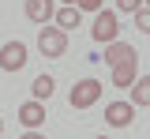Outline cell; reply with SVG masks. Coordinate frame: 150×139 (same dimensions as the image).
Listing matches in <instances>:
<instances>
[{"instance_id":"1","label":"cell","mask_w":150,"mask_h":139,"mask_svg":"<svg viewBox=\"0 0 150 139\" xmlns=\"http://www.w3.org/2000/svg\"><path fill=\"white\" fill-rule=\"evenodd\" d=\"M105 64L112 68V87H120V90H128L139 79V53L128 41H109L105 45Z\"/></svg>"},{"instance_id":"2","label":"cell","mask_w":150,"mask_h":139,"mask_svg":"<svg viewBox=\"0 0 150 139\" xmlns=\"http://www.w3.org/2000/svg\"><path fill=\"white\" fill-rule=\"evenodd\" d=\"M38 49H41V57H64V49H68V30H60V26H41L38 30Z\"/></svg>"},{"instance_id":"3","label":"cell","mask_w":150,"mask_h":139,"mask_svg":"<svg viewBox=\"0 0 150 139\" xmlns=\"http://www.w3.org/2000/svg\"><path fill=\"white\" fill-rule=\"evenodd\" d=\"M98 98H101V83H98V79H79L71 87V94H68L71 109H90Z\"/></svg>"},{"instance_id":"4","label":"cell","mask_w":150,"mask_h":139,"mask_svg":"<svg viewBox=\"0 0 150 139\" xmlns=\"http://www.w3.org/2000/svg\"><path fill=\"white\" fill-rule=\"evenodd\" d=\"M116 34H120V23H116V11H98V19H94V30H90V38L94 41H116Z\"/></svg>"},{"instance_id":"5","label":"cell","mask_w":150,"mask_h":139,"mask_svg":"<svg viewBox=\"0 0 150 139\" xmlns=\"http://www.w3.org/2000/svg\"><path fill=\"white\" fill-rule=\"evenodd\" d=\"M0 68H4V72H19V68H26V45H23V41H8V45H0Z\"/></svg>"},{"instance_id":"6","label":"cell","mask_w":150,"mask_h":139,"mask_svg":"<svg viewBox=\"0 0 150 139\" xmlns=\"http://www.w3.org/2000/svg\"><path fill=\"white\" fill-rule=\"evenodd\" d=\"M23 11H26V19H30V23L49 26V19L56 15V0H26V4H23Z\"/></svg>"},{"instance_id":"7","label":"cell","mask_w":150,"mask_h":139,"mask_svg":"<svg viewBox=\"0 0 150 139\" xmlns=\"http://www.w3.org/2000/svg\"><path fill=\"white\" fill-rule=\"evenodd\" d=\"M105 120H109L112 128H128L131 120H135V105L131 101H109L105 105Z\"/></svg>"},{"instance_id":"8","label":"cell","mask_w":150,"mask_h":139,"mask_svg":"<svg viewBox=\"0 0 150 139\" xmlns=\"http://www.w3.org/2000/svg\"><path fill=\"white\" fill-rule=\"evenodd\" d=\"M19 120H23L26 128H41V120H45V105H41V101H26V105H19Z\"/></svg>"},{"instance_id":"9","label":"cell","mask_w":150,"mask_h":139,"mask_svg":"<svg viewBox=\"0 0 150 139\" xmlns=\"http://www.w3.org/2000/svg\"><path fill=\"white\" fill-rule=\"evenodd\" d=\"M53 19H56V26H60V30H75V26L83 23V11H79L75 4H64V8H56Z\"/></svg>"},{"instance_id":"10","label":"cell","mask_w":150,"mask_h":139,"mask_svg":"<svg viewBox=\"0 0 150 139\" xmlns=\"http://www.w3.org/2000/svg\"><path fill=\"white\" fill-rule=\"evenodd\" d=\"M128 90H131V105H135V109L150 105V75H139V79L131 83Z\"/></svg>"},{"instance_id":"11","label":"cell","mask_w":150,"mask_h":139,"mask_svg":"<svg viewBox=\"0 0 150 139\" xmlns=\"http://www.w3.org/2000/svg\"><path fill=\"white\" fill-rule=\"evenodd\" d=\"M53 87H56V83H53V75H38V79H34V87H30L34 101H49V98H53Z\"/></svg>"},{"instance_id":"12","label":"cell","mask_w":150,"mask_h":139,"mask_svg":"<svg viewBox=\"0 0 150 139\" xmlns=\"http://www.w3.org/2000/svg\"><path fill=\"white\" fill-rule=\"evenodd\" d=\"M135 26H139L143 34H150V8H139V11H135Z\"/></svg>"},{"instance_id":"13","label":"cell","mask_w":150,"mask_h":139,"mask_svg":"<svg viewBox=\"0 0 150 139\" xmlns=\"http://www.w3.org/2000/svg\"><path fill=\"white\" fill-rule=\"evenodd\" d=\"M116 8H120V11H131V15H135V11L143 8V0H116Z\"/></svg>"},{"instance_id":"14","label":"cell","mask_w":150,"mask_h":139,"mask_svg":"<svg viewBox=\"0 0 150 139\" xmlns=\"http://www.w3.org/2000/svg\"><path fill=\"white\" fill-rule=\"evenodd\" d=\"M79 11H101V0H75Z\"/></svg>"},{"instance_id":"15","label":"cell","mask_w":150,"mask_h":139,"mask_svg":"<svg viewBox=\"0 0 150 139\" xmlns=\"http://www.w3.org/2000/svg\"><path fill=\"white\" fill-rule=\"evenodd\" d=\"M19 139H45V135H41L38 128H26V132H23V135H19Z\"/></svg>"},{"instance_id":"16","label":"cell","mask_w":150,"mask_h":139,"mask_svg":"<svg viewBox=\"0 0 150 139\" xmlns=\"http://www.w3.org/2000/svg\"><path fill=\"white\" fill-rule=\"evenodd\" d=\"M0 135H4V117H0Z\"/></svg>"},{"instance_id":"17","label":"cell","mask_w":150,"mask_h":139,"mask_svg":"<svg viewBox=\"0 0 150 139\" xmlns=\"http://www.w3.org/2000/svg\"><path fill=\"white\" fill-rule=\"evenodd\" d=\"M143 8H150V0H143Z\"/></svg>"},{"instance_id":"18","label":"cell","mask_w":150,"mask_h":139,"mask_svg":"<svg viewBox=\"0 0 150 139\" xmlns=\"http://www.w3.org/2000/svg\"><path fill=\"white\" fill-rule=\"evenodd\" d=\"M64 4H75V0H64Z\"/></svg>"},{"instance_id":"19","label":"cell","mask_w":150,"mask_h":139,"mask_svg":"<svg viewBox=\"0 0 150 139\" xmlns=\"http://www.w3.org/2000/svg\"><path fill=\"white\" fill-rule=\"evenodd\" d=\"M98 139H105V135H98Z\"/></svg>"}]
</instances>
